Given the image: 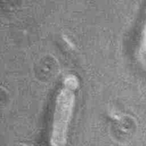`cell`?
Returning <instances> with one entry per match:
<instances>
[{
  "instance_id": "cell-1",
  "label": "cell",
  "mask_w": 146,
  "mask_h": 146,
  "mask_svg": "<svg viewBox=\"0 0 146 146\" xmlns=\"http://www.w3.org/2000/svg\"><path fill=\"white\" fill-rule=\"evenodd\" d=\"M74 103L75 96L70 89L65 87L59 92L55 101L50 135L51 146L66 145Z\"/></svg>"
}]
</instances>
